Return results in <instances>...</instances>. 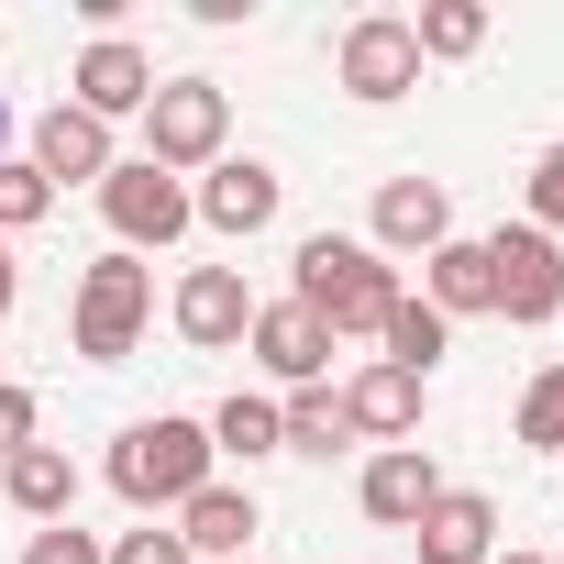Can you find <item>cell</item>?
Instances as JSON below:
<instances>
[{
    "instance_id": "7a4b0ae2",
    "label": "cell",
    "mask_w": 564,
    "mask_h": 564,
    "mask_svg": "<svg viewBox=\"0 0 564 564\" xmlns=\"http://www.w3.org/2000/svg\"><path fill=\"white\" fill-rule=\"evenodd\" d=\"M210 476H221V454H210V421H188V410H155V421H122L111 432V487L144 520H177Z\"/></svg>"
},
{
    "instance_id": "e0dca14e",
    "label": "cell",
    "mask_w": 564,
    "mask_h": 564,
    "mask_svg": "<svg viewBox=\"0 0 564 564\" xmlns=\"http://www.w3.org/2000/svg\"><path fill=\"white\" fill-rule=\"evenodd\" d=\"M410 542H421V564H498V498L487 487H443Z\"/></svg>"
},
{
    "instance_id": "9a60e30c",
    "label": "cell",
    "mask_w": 564,
    "mask_h": 564,
    "mask_svg": "<svg viewBox=\"0 0 564 564\" xmlns=\"http://www.w3.org/2000/svg\"><path fill=\"white\" fill-rule=\"evenodd\" d=\"M243 344H254V366H265L276 388H322V377H333V333H322L300 300H254V333H243Z\"/></svg>"
},
{
    "instance_id": "9c48e42d",
    "label": "cell",
    "mask_w": 564,
    "mask_h": 564,
    "mask_svg": "<svg viewBox=\"0 0 564 564\" xmlns=\"http://www.w3.org/2000/svg\"><path fill=\"white\" fill-rule=\"evenodd\" d=\"M276 199H289V177H276L265 155H221L199 188H188V210H199V232H221V243H243V232H265L276 221Z\"/></svg>"
},
{
    "instance_id": "ffe728a7",
    "label": "cell",
    "mask_w": 564,
    "mask_h": 564,
    "mask_svg": "<svg viewBox=\"0 0 564 564\" xmlns=\"http://www.w3.org/2000/svg\"><path fill=\"white\" fill-rule=\"evenodd\" d=\"M210 454H232V465H265V454H289V432H276V399L232 388V399L210 410Z\"/></svg>"
},
{
    "instance_id": "8fae6325",
    "label": "cell",
    "mask_w": 564,
    "mask_h": 564,
    "mask_svg": "<svg viewBox=\"0 0 564 564\" xmlns=\"http://www.w3.org/2000/svg\"><path fill=\"white\" fill-rule=\"evenodd\" d=\"M366 243H377L388 265H399V254H443V243H454V188H443V177H388Z\"/></svg>"
},
{
    "instance_id": "7c38bea8",
    "label": "cell",
    "mask_w": 564,
    "mask_h": 564,
    "mask_svg": "<svg viewBox=\"0 0 564 564\" xmlns=\"http://www.w3.org/2000/svg\"><path fill=\"white\" fill-rule=\"evenodd\" d=\"M333 399H344V432L388 454V443H410V432H421V399H432V377H410V366H388V355H377V366H366V377H344Z\"/></svg>"
},
{
    "instance_id": "4fadbf2b",
    "label": "cell",
    "mask_w": 564,
    "mask_h": 564,
    "mask_svg": "<svg viewBox=\"0 0 564 564\" xmlns=\"http://www.w3.org/2000/svg\"><path fill=\"white\" fill-rule=\"evenodd\" d=\"M122 166V144H111V122H89L78 100H56L45 122H34V177L45 188H100Z\"/></svg>"
},
{
    "instance_id": "8992f818",
    "label": "cell",
    "mask_w": 564,
    "mask_h": 564,
    "mask_svg": "<svg viewBox=\"0 0 564 564\" xmlns=\"http://www.w3.org/2000/svg\"><path fill=\"white\" fill-rule=\"evenodd\" d=\"M100 221L122 232V254H166L199 210H188V177H166V166H144V155H122L111 177H100Z\"/></svg>"
},
{
    "instance_id": "d6a6232c",
    "label": "cell",
    "mask_w": 564,
    "mask_h": 564,
    "mask_svg": "<svg viewBox=\"0 0 564 564\" xmlns=\"http://www.w3.org/2000/svg\"><path fill=\"white\" fill-rule=\"evenodd\" d=\"M243 564H254V553H243Z\"/></svg>"
},
{
    "instance_id": "f546056e",
    "label": "cell",
    "mask_w": 564,
    "mask_h": 564,
    "mask_svg": "<svg viewBox=\"0 0 564 564\" xmlns=\"http://www.w3.org/2000/svg\"><path fill=\"white\" fill-rule=\"evenodd\" d=\"M23 300V265H12V243H0V311H12Z\"/></svg>"
},
{
    "instance_id": "f1b7e54d",
    "label": "cell",
    "mask_w": 564,
    "mask_h": 564,
    "mask_svg": "<svg viewBox=\"0 0 564 564\" xmlns=\"http://www.w3.org/2000/svg\"><path fill=\"white\" fill-rule=\"evenodd\" d=\"M34 443V388H12V377H0V465H12Z\"/></svg>"
},
{
    "instance_id": "5b68a950",
    "label": "cell",
    "mask_w": 564,
    "mask_h": 564,
    "mask_svg": "<svg viewBox=\"0 0 564 564\" xmlns=\"http://www.w3.org/2000/svg\"><path fill=\"white\" fill-rule=\"evenodd\" d=\"M476 243H487V300H498V322L542 333V322L564 311V243L531 232V221H498V232H476Z\"/></svg>"
},
{
    "instance_id": "3957f363",
    "label": "cell",
    "mask_w": 564,
    "mask_h": 564,
    "mask_svg": "<svg viewBox=\"0 0 564 564\" xmlns=\"http://www.w3.org/2000/svg\"><path fill=\"white\" fill-rule=\"evenodd\" d=\"M144 322H155V265L144 254H100V265H78V300H67V344L89 355V366H122L133 344H144Z\"/></svg>"
},
{
    "instance_id": "4316f807",
    "label": "cell",
    "mask_w": 564,
    "mask_h": 564,
    "mask_svg": "<svg viewBox=\"0 0 564 564\" xmlns=\"http://www.w3.org/2000/svg\"><path fill=\"white\" fill-rule=\"evenodd\" d=\"M100 564H199V553L177 542V520H144V531H122V542H111Z\"/></svg>"
},
{
    "instance_id": "277c9868",
    "label": "cell",
    "mask_w": 564,
    "mask_h": 564,
    "mask_svg": "<svg viewBox=\"0 0 564 564\" xmlns=\"http://www.w3.org/2000/svg\"><path fill=\"white\" fill-rule=\"evenodd\" d=\"M221 155H232V100H221V78H155V100H144V166L210 177Z\"/></svg>"
},
{
    "instance_id": "52a82bcc",
    "label": "cell",
    "mask_w": 564,
    "mask_h": 564,
    "mask_svg": "<svg viewBox=\"0 0 564 564\" xmlns=\"http://www.w3.org/2000/svg\"><path fill=\"white\" fill-rule=\"evenodd\" d=\"M333 78H344V100H366V111L410 100V89H421V45H410V23H399V12H355L344 45H333Z\"/></svg>"
},
{
    "instance_id": "484cf974",
    "label": "cell",
    "mask_w": 564,
    "mask_h": 564,
    "mask_svg": "<svg viewBox=\"0 0 564 564\" xmlns=\"http://www.w3.org/2000/svg\"><path fill=\"white\" fill-rule=\"evenodd\" d=\"M520 199H531V210H520V221H531V232H553V243H564V144H542V155H531V188H520Z\"/></svg>"
},
{
    "instance_id": "83f0119b",
    "label": "cell",
    "mask_w": 564,
    "mask_h": 564,
    "mask_svg": "<svg viewBox=\"0 0 564 564\" xmlns=\"http://www.w3.org/2000/svg\"><path fill=\"white\" fill-rule=\"evenodd\" d=\"M23 564H100V542H89L78 520H45V531L23 542Z\"/></svg>"
},
{
    "instance_id": "d4e9b609",
    "label": "cell",
    "mask_w": 564,
    "mask_h": 564,
    "mask_svg": "<svg viewBox=\"0 0 564 564\" xmlns=\"http://www.w3.org/2000/svg\"><path fill=\"white\" fill-rule=\"evenodd\" d=\"M56 210V188L34 177V155H0V243H12V232H34Z\"/></svg>"
},
{
    "instance_id": "4dcf8cb0",
    "label": "cell",
    "mask_w": 564,
    "mask_h": 564,
    "mask_svg": "<svg viewBox=\"0 0 564 564\" xmlns=\"http://www.w3.org/2000/svg\"><path fill=\"white\" fill-rule=\"evenodd\" d=\"M498 564H564V553H498Z\"/></svg>"
},
{
    "instance_id": "30bf717a",
    "label": "cell",
    "mask_w": 564,
    "mask_h": 564,
    "mask_svg": "<svg viewBox=\"0 0 564 564\" xmlns=\"http://www.w3.org/2000/svg\"><path fill=\"white\" fill-rule=\"evenodd\" d=\"M67 100H78L89 122H144V100H155V56H144L133 34H100V45L67 67Z\"/></svg>"
},
{
    "instance_id": "ac0fdd59",
    "label": "cell",
    "mask_w": 564,
    "mask_h": 564,
    "mask_svg": "<svg viewBox=\"0 0 564 564\" xmlns=\"http://www.w3.org/2000/svg\"><path fill=\"white\" fill-rule=\"evenodd\" d=\"M0 498H12L34 531H45V520H78V465H67V443H23L12 465H0Z\"/></svg>"
},
{
    "instance_id": "7402d4cb",
    "label": "cell",
    "mask_w": 564,
    "mask_h": 564,
    "mask_svg": "<svg viewBox=\"0 0 564 564\" xmlns=\"http://www.w3.org/2000/svg\"><path fill=\"white\" fill-rule=\"evenodd\" d=\"M410 45H421V67H465L487 45V0H432V12L410 23Z\"/></svg>"
},
{
    "instance_id": "cb8c5ba5",
    "label": "cell",
    "mask_w": 564,
    "mask_h": 564,
    "mask_svg": "<svg viewBox=\"0 0 564 564\" xmlns=\"http://www.w3.org/2000/svg\"><path fill=\"white\" fill-rule=\"evenodd\" d=\"M531 454H564V366H542L531 388H520V421H509Z\"/></svg>"
},
{
    "instance_id": "ba28073f",
    "label": "cell",
    "mask_w": 564,
    "mask_h": 564,
    "mask_svg": "<svg viewBox=\"0 0 564 564\" xmlns=\"http://www.w3.org/2000/svg\"><path fill=\"white\" fill-rule=\"evenodd\" d=\"M166 322H177L188 355H232V344L254 333V289H243V265H188V276H177V300H166Z\"/></svg>"
},
{
    "instance_id": "2e32d148",
    "label": "cell",
    "mask_w": 564,
    "mask_h": 564,
    "mask_svg": "<svg viewBox=\"0 0 564 564\" xmlns=\"http://www.w3.org/2000/svg\"><path fill=\"white\" fill-rule=\"evenodd\" d=\"M254 531H265V509H254V487H232V476H210V487L177 509V542H188L199 564H243Z\"/></svg>"
},
{
    "instance_id": "5bb4252c",
    "label": "cell",
    "mask_w": 564,
    "mask_h": 564,
    "mask_svg": "<svg viewBox=\"0 0 564 564\" xmlns=\"http://www.w3.org/2000/svg\"><path fill=\"white\" fill-rule=\"evenodd\" d=\"M432 498H443V465H432L421 443H388V454H366V476H355V509H366L377 531H421Z\"/></svg>"
},
{
    "instance_id": "44dd1931",
    "label": "cell",
    "mask_w": 564,
    "mask_h": 564,
    "mask_svg": "<svg viewBox=\"0 0 564 564\" xmlns=\"http://www.w3.org/2000/svg\"><path fill=\"white\" fill-rule=\"evenodd\" d=\"M377 344H388V366H410V377H432V366L454 355V322H443L432 300H410V289H399V311H388V333H377Z\"/></svg>"
},
{
    "instance_id": "1f68e13d",
    "label": "cell",
    "mask_w": 564,
    "mask_h": 564,
    "mask_svg": "<svg viewBox=\"0 0 564 564\" xmlns=\"http://www.w3.org/2000/svg\"><path fill=\"white\" fill-rule=\"evenodd\" d=\"M0 144H12V100H0Z\"/></svg>"
},
{
    "instance_id": "603a6c76",
    "label": "cell",
    "mask_w": 564,
    "mask_h": 564,
    "mask_svg": "<svg viewBox=\"0 0 564 564\" xmlns=\"http://www.w3.org/2000/svg\"><path fill=\"white\" fill-rule=\"evenodd\" d=\"M276 432H289V454H344V443H355L333 388H289V399H276Z\"/></svg>"
},
{
    "instance_id": "d6986e66",
    "label": "cell",
    "mask_w": 564,
    "mask_h": 564,
    "mask_svg": "<svg viewBox=\"0 0 564 564\" xmlns=\"http://www.w3.org/2000/svg\"><path fill=\"white\" fill-rule=\"evenodd\" d=\"M421 300H432L443 322H476V311H498V300H487V243H476V232H454L443 254H421Z\"/></svg>"
},
{
    "instance_id": "6da1fadb",
    "label": "cell",
    "mask_w": 564,
    "mask_h": 564,
    "mask_svg": "<svg viewBox=\"0 0 564 564\" xmlns=\"http://www.w3.org/2000/svg\"><path fill=\"white\" fill-rule=\"evenodd\" d=\"M289 276H300V311L344 344V333H388V311H399V265L366 243V232H311L300 254H289Z\"/></svg>"
}]
</instances>
